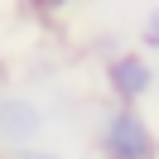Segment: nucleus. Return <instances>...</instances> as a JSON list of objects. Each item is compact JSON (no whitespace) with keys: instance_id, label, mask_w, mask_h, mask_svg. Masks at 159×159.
I'll return each instance as SVG.
<instances>
[{"instance_id":"nucleus-1","label":"nucleus","mask_w":159,"mask_h":159,"mask_svg":"<svg viewBox=\"0 0 159 159\" xmlns=\"http://www.w3.org/2000/svg\"><path fill=\"white\" fill-rule=\"evenodd\" d=\"M101 154L106 159H159V140L149 130V120L120 101L101 116Z\"/></svg>"},{"instance_id":"nucleus-2","label":"nucleus","mask_w":159,"mask_h":159,"mask_svg":"<svg viewBox=\"0 0 159 159\" xmlns=\"http://www.w3.org/2000/svg\"><path fill=\"white\" fill-rule=\"evenodd\" d=\"M154 68H149V58L145 53H120V58H111L106 63V87H111V97H120L125 106H135V101H145L149 92H154Z\"/></svg>"},{"instance_id":"nucleus-3","label":"nucleus","mask_w":159,"mask_h":159,"mask_svg":"<svg viewBox=\"0 0 159 159\" xmlns=\"http://www.w3.org/2000/svg\"><path fill=\"white\" fill-rule=\"evenodd\" d=\"M43 130V111L29 97H0V140L5 145H29Z\"/></svg>"},{"instance_id":"nucleus-4","label":"nucleus","mask_w":159,"mask_h":159,"mask_svg":"<svg viewBox=\"0 0 159 159\" xmlns=\"http://www.w3.org/2000/svg\"><path fill=\"white\" fill-rule=\"evenodd\" d=\"M145 43H149V48H159V10L145 20Z\"/></svg>"},{"instance_id":"nucleus-5","label":"nucleus","mask_w":159,"mask_h":159,"mask_svg":"<svg viewBox=\"0 0 159 159\" xmlns=\"http://www.w3.org/2000/svg\"><path fill=\"white\" fill-rule=\"evenodd\" d=\"M15 159H63V154H48V149H20Z\"/></svg>"},{"instance_id":"nucleus-6","label":"nucleus","mask_w":159,"mask_h":159,"mask_svg":"<svg viewBox=\"0 0 159 159\" xmlns=\"http://www.w3.org/2000/svg\"><path fill=\"white\" fill-rule=\"evenodd\" d=\"M34 5H39V10H48V15H53V10H63V5H72V0H34Z\"/></svg>"},{"instance_id":"nucleus-7","label":"nucleus","mask_w":159,"mask_h":159,"mask_svg":"<svg viewBox=\"0 0 159 159\" xmlns=\"http://www.w3.org/2000/svg\"><path fill=\"white\" fill-rule=\"evenodd\" d=\"M0 82H5V68H0Z\"/></svg>"}]
</instances>
